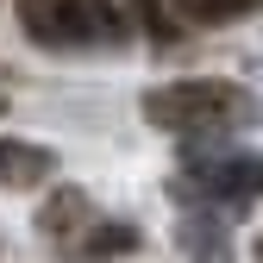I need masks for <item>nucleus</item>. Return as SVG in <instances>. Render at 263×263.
I'll list each match as a JSON object with an SVG mask.
<instances>
[{"label": "nucleus", "instance_id": "obj_1", "mask_svg": "<svg viewBox=\"0 0 263 263\" xmlns=\"http://www.w3.org/2000/svg\"><path fill=\"white\" fill-rule=\"evenodd\" d=\"M144 119L157 132H176V138H226V132H245L263 119L257 94L226 82V76H194V82H163L144 94Z\"/></svg>", "mask_w": 263, "mask_h": 263}, {"label": "nucleus", "instance_id": "obj_2", "mask_svg": "<svg viewBox=\"0 0 263 263\" xmlns=\"http://www.w3.org/2000/svg\"><path fill=\"white\" fill-rule=\"evenodd\" d=\"M19 31L44 50H113L125 44L119 0H13Z\"/></svg>", "mask_w": 263, "mask_h": 263}, {"label": "nucleus", "instance_id": "obj_3", "mask_svg": "<svg viewBox=\"0 0 263 263\" xmlns=\"http://www.w3.org/2000/svg\"><path fill=\"white\" fill-rule=\"evenodd\" d=\"M182 188H194L201 201L245 207L251 194H263V163L257 157H188L182 163Z\"/></svg>", "mask_w": 263, "mask_h": 263}, {"label": "nucleus", "instance_id": "obj_4", "mask_svg": "<svg viewBox=\"0 0 263 263\" xmlns=\"http://www.w3.org/2000/svg\"><path fill=\"white\" fill-rule=\"evenodd\" d=\"M57 170V157L31 138H0V188H38Z\"/></svg>", "mask_w": 263, "mask_h": 263}, {"label": "nucleus", "instance_id": "obj_5", "mask_svg": "<svg viewBox=\"0 0 263 263\" xmlns=\"http://www.w3.org/2000/svg\"><path fill=\"white\" fill-rule=\"evenodd\" d=\"M82 219H88V194H82V188H63L57 201H50V207L38 213V226H44V238H69V232H76Z\"/></svg>", "mask_w": 263, "mask_h": 263}, {"label": "nucleus", "instance_id": "obj_6", "mask_svg": "<svg viewBox=\"0 0 263 263\" xmlns=\"http://www.w3.org/2000/svg\"><path fill=\"white\" fill-rule=\"evenodd\" d=\"M176 7L194 19V25H232V19H245V13H257L263 0H176Z\"/></svg>", "mask_w": 263, "mask_h": 263}, {"label": "nucleus", "instance_id": "obj_7", "mask_svg": "<svg viewBox=\"0 0 263 263\" xmlns=\"http://www.w3.org/2000/svg\"><path fill=\"white\" fill-rule=\"evenodd\" d=\"M82 251H88V257H107V251H113V257H119V251H138V232H132V226H94V232L82 238Z\"/></svg>", "mask_w": 263, "mask_h": 263}, {"label": "nucleus", "instance_id": "obj_8", "mask_svg": "<svg viewBox=\"0 0 263 263\" xmlns=\"http://www.w3.org/2000/svg\"><path fill=\"white\" fill-rule=\"evenodd\" d=\"M0 113H7V88H0Z\"/></svg>", "mask_w": 263, "mask_h": 263}, {"label": "nucleus", "instance_id": "obj_9", "mask_svg": "<svg viewBox=\"0 0 263 263\" xmlns=\"http://www.w3.org/2000/svg\"><path fill=\"white\" fill-rule=\"evenodd\" d=\"M257 251H263V238H257Z\"/></svg>", "mask_w": 263, "mask_h": 263}]
</instances>
